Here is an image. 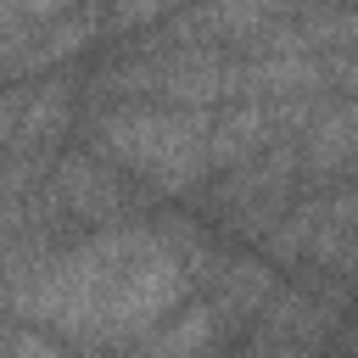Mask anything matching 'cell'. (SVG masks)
I'll return each mask as SVG.
<instances>
[{"label": "cell", "mask_w": 358, "mask_h": 358, "mask_svg": "<svg viewBox=\"0 0 358 358\" xmlns=\"http://www.w3.org/2000/svg\"><path fill=\"white\" fill-rule=\"evenodd\" d=\"M185 302H196L190 268L157 224L101 229L39 263L6 268V319L34 324L90 358L134 352Z\"/></svg>", "instance_id": "1"}, {"label": "cell", "mask_w": 358, "mask_h": 358, "mask_svg": "<svg viewBox=\"0 0 358 358\" xmlns=\"http://www.w3.org/2000/svg\"><path fill=\"white\" fill-rule=\"evenodd\" d=\"M78 145L123 168L134 185H145L162 207H185L213 179V112L185 106H95L78 123Z\"/></svg>", "instance_id": "2"}, {"label": "cell", "mask_w": 358, "mask_h": 358, "mask_svg": "<svg viewBox=\"0 0 358 358\" xmlns=\"http://www.w3.org/2000/svg\"><path fill=\"white\" fill-rule=\"evenodd\" d=\"M296 196H302V134L268 145L263 157H252L229 173H213L207 190L185 207H196L235 246H263L280 229V218L296 207Z\"/></svg>", "instance_id": "3"}, {"label": "cell", "mask_w": 358, "mask_h": 358, "mask_svg": "<svg viewBox=\"0 0 358 358\" xmlns=\"http://www.w3.org/2000/svg\"><path fill=\"white\" fill-rule=\"evenodd\" d=\"M280 274H324L358 291V179L302 190L280 229L257 246Z\"/></svg>", "instance_id": "4"}, {"label": "cell", "mask_w": 358, "mask_h": 358, "mask_svg": "<svg viewBox=\"0 0 358 358\" xmlns=\"http://www.w3.org/2000/svg\"><path fill=\"white\" fill-rule=\"evenodd\" d=\"M90 45H106V6L0 0V73H6V84L67 73Z\"/></svg>", "instance_id": "5"}, {"label": "cell", "mask_w": 358, "mask_h": 358, "mask_svg": "<svg viewBox=\"0 0 358 358\" xmlns=\"http://www.w3.org/2000/svg\"><path fill=\"white\" fill-rule=\"evenodd\" d=\"M280 280H285V274H280L257 246H229V257L213 268V280H207L196 296H201V302L224 319V330L241 341V336L257 324V313L268 308V296L280 291Z\"/></svg>", "instance_id": "6"}, {"label": "cell", "mask_w": 358, "mask_h": 358, "mask_svg": "<svg viewBox=\"0 0 358 358\" xmlns=\"http://www.w3.org/2000/svg\"><path fill=\"white\" fill-rule=\"evenodd\" d=\"M347 179H358V95H330L302 129V190Z\"/></svg>", "instance_id": "7"}, {"label": "cell", "mask_w": 358, "mask_h": 358, "mask_svg": "<svg viewBox=\"0 0 358 358\" xmlns=\"http://www.w3.org/2000/svg\"><path fill=\"white\" fill-rule=\"evenodd\" d=\"M235 352V336L224 330V319L196 296L185 302L168 324H157L129 358H229Z\"/></svg>", "instance_id": "8"}, {"label": "cell", "mask_w": 358, "mask_h": 358, "mask_svg": "<svg viewBox=\"0 0 358 358\" xmlns=\"http://www.w3.org/2000/svg\"><path fill=\"white\" fill-rule=\"evenodd\" d=\"M6 358H90V352H78V347H67V341L34 330V324L6 319Z\"/></svg>", "instance_id": "9"}, {"label": "cell", "mask_w": 358, "mask_h": 358, "mask_svg": "<svg viewBox=\"0 0 358 358\" xmlns=\"http://www.w3.org/2000/svg\"><path fill=\"white\" fill-rule=\"evenodd\" d=\"M229 358H330V352H324V347H308V341H285V336H263V330H252V336L235 341Z\"/></svg>", "instance_id": "10"}]
</instances>
